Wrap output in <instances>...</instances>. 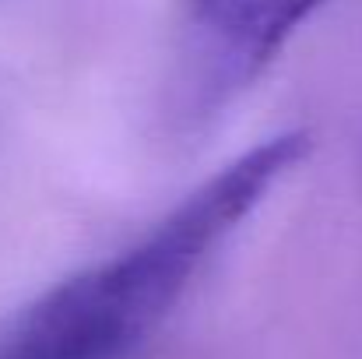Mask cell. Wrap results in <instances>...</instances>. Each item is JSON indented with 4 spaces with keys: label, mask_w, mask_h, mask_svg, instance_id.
<instances>
[{
    "label": "cell",
    "mask_w": 362,
    "mask_h": 359,
    "mask_svg": "<svg viewBox=\"0 0 362 359\" xmlns=\"http://www.w3.org/2000/svg\"><path fill=\"white\" fill-rule=\"evenodd\" d=\"M313 152L281 130L197 183L120 253L57 282L0 321V359H127L176 310L194 275Z\"/></svg>",
    "instance_id": "obj_1"
},
{
    "label": "cell",
    "mask_w": 362,
    "mask_h": 359,
    "mask_svg": "<svg viewBox=\"0 0 362 359\" xmlns=\"http://www.w3.org/2000/svg\"><path fill=\"white\" fill-rule=\"evenodd\" d=\"M331 0H183V117H218Z\"/></svg>",
    "instance_id": "obj_2"
}]
</instances>
